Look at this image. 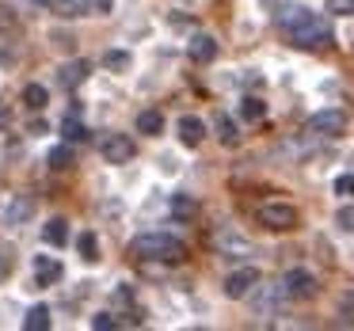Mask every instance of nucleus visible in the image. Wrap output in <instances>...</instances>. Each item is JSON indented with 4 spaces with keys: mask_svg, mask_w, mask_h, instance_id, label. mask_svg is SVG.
<instances>
[{
    "mask_svg": "<svg viewBox=\"0 0 354 331\" xmlns=\"http://www.w3.org/2000/svg\"><path fill=\"white\" fill-rule=\"evenodd\" d=\"M240 115H244L248 122H259V118L267 115V107H263V100H255V95H244V100H240Z\"/></svg>",
    "mask_w": 354,
    "mask_h": 331,
    "instance_id": "5701e85b",
    "label": "nucleus"
},
{
    "mask_svg": "<svg viewBox=\"0 0 354 331\" xmlns=\"http://www.w3.org/2000/svg\"><path fill=\"white\" fill-rule=\"evenodd\" d=\"M171 214H176L179 221H191V217H198V202L187 198V194H171Z\"/></svg>",
    "mask_w": 354,
    "mask_h": 331,
    "instance_id": "6ab92c4d",
    "label": "nucleus"
},
{
    "mask_svg": "<svg viewBox=\"0 0 354 331\" xmlns=\"http://www.w3.org/2000/svg\"><path fill=\"white\" fill-rule=\"evenodd\" d=\"M255 285H259V270H255V267H240V270H232V274L225 278V297L240 301V297H248Z\"/></svg>",
    "mask_w": 354,
    "mask_h": 331,
    "instance_id": "423d86ee",
    "label": "nucleus"
},
{
    "mask_svg": "<svg viewBox=\"0 0 354 331\" xmlns=\"http://www.w3.org/2000/svg\"><path fill=\"white\" fill-rule=\"evenodd\" d=\"M24 103H27L31 111H42V107L50 103V92H46L42 84H24Z\"/></svg>",
    "mask_w": 354,
    "mask_h": 331,
    "instance_id": "4be33fe9",
    "label": "nucleus"
},
{
    "mask_svg": "<svg viewBox=\"0 0 354 331\" xmlns=\"http://www.w3.org/2000/svg\"><path fill=\"white\" fill-rule=\"evenodd\" d=\"M324 8L331 16H354V0H324Z\"/></svg>",
    "mask_w": 354,
    "mask_h": 331,
    "instance_id": "a878e982",
    "label": "nucleus"
},
{
    "mask_svg": "<svg viewBox=\"0 0 354 331\" xmlns=\"http://www.w3.org/2000/svg\"><path fill=\"white\" fill-rule=\"evenodd\" d=\"M130 252L149 263H179L187 255V247H183V240L168 236V232H145V236H138L130 244Z\"/></svg>",
    "mask_w": 354,
    "mask_h": 331,
    "instance_id": "f257e3e1",
    "label": "nucleus"
},
{
    "mask_svg": "<svg viewBox=\"0 0 354 331\" xmlns=\"http://www.w3.org/2000/svg\"><path fill=\"white\" fill-rule=\"evenodd\" d=\"M31 4H46V0H31Z\"/></svg>",
    "mask_w": 354,
    "mask_h": 331,
    "instance_id": "473e14b6",
    "label": "nucleus"
},
{
    "mask_svg": "<svg viewBox=\"0 0 354 331\" xmlns=\"http://www.w3.org/2000/svg\"><path fill=\"white\" fill-rule=\"evenodd\" d=\"M282 290H286V297H290V301H313L316 293H320V285H316L313 270H301V267H293L290 274L282 278Z\"/></svg>",
    "mask_w": 354,
    "mask_h": 331,
    "instance_id": "20e7f679",
    "label": "nucleus"
},
{
    "mask_svg": "<svg viewBox=\"0 0 354 331\" xmlns=\"http://www.w3.org/2000/svg\"><path fill=\"white\" fill-rule=\"evenodd\" d=\"M62 138L69 141V145L73 141H88V126L80 122L77 115H69V118H62Z\"/></svg>",
    "mask_w": 354,
    "mask_h": 331,
    "instance_id": "aec40b11",
    "label": "nucleus"
},
{
    "mask_svg": "<svg viewBox=\"0 0 354 331\" xmlns=\"http://www.w3.org/2000/svg\"><path fill=\"white\" fill-rule=\"evenodd\" d=\"M42 240H46L50 247H65L69 244V221H65V217H50V221L42 225Z\"/></svg>",
    "mask_w": 354,
    "mask_h": 331,
    "instance_id": "f8f14e48",
    "label": "nucleus"
},
{
    "mask_svg": "<svg viewBox=\"0 0 354 331\" xmlns=\"http://www.w3.org/2000/svg\"><path fill=\"white\" fill-rule=\"evenodd\" d=\"M77 252H80V259H84V263H100V236H95L92 229L80 232V236H77Z\"/></svg>",
    "mask_w": 354,
    "mask_h": 331,
    "instance_id": "4468645a",
    "label": "nucleus"
},
{
    "mask_svg": "<svg viewBox=\"0 0 354 331\" xmlns=\"http://www.w3.org/2000/svg\"><path fill=\"white\" fill-rule=\"evenodd\" d=\"M176 133H179V141H183L187 149H198L202 138H206V122H202L198 115H183L179 126H176Z\"/></svg>",
    "mask_w": 354,
    "mask_h": 331,
    "instance_id": "1a4fd4ad",
    "label": "nucleus"
},
{
    "mask_svg": "<svg viewBox=\"0 0 354 331\" xmlns=\"http://www.w3.org/2000/svg\"><path fill=\"white\" fill-rule=\"evenodd\" d=\"M100 153L107 164H130L133 156H138V145H133V138H126V133H107Z\"/></svg>",
    "mask_w": 354,
    "mask_h": 331,
    "instance_id": "39448f33",
    "label": "nucleus"
},
{
    "mask_svg": "<svg viewBox=\"0 0 354 331\" xmlns=\"http://www.w3.org/2000/svg\"><path fill=\"white\" fill-rule=\"evenodd\" d=\"M187 54H191L194 65H209L217 57V39L214 35H194V39L187 42Z\"/></svg>",
    "mask_w": 354,
    "mask_h": 331,
    "instance_id": "9d476101",
    "label": "nucleus"
},
{
    "mask_svg": "<svg viewBox=\"0 0 354 331\" xmlns=\"http://www.w3.org/2000/svg\"><path fill=\"white\" fill-rule=\"evenodd\" d=\"M130 65H133L130 50H107V54H103V69L107 73H130Z\"/></svg>",
    "mask_w": 354,
    "mask_h": 331,
    "instance_id": "2eb2a0df",
    "label": "nucleus"
},
{
    "mask_svg": "<svg viewBox=\"0 0 354 331\" xmlns=\"http://www.w3.org/2000/svg\"><path fill=\"white\" fill-rule=\"evenodd\" d=\"M160 130H164V115H160V111H141V115H138V133L156 138Z\"/></svg>",
    "mask_w": 354,
    "mask_h": 331,
    "instance_id": "f3484780",
    "label": "nucleus"
},
{
    "mask_svg": "<svg viewBox=\"0 0 354 331\" xmlns=\"http://www.w3.org/2000/svg\"><path fill=\"white\" fill-rule=\"evenodd\" d=\"M308 130H313V133H324V138H339V133L346 130V115H343V111H335V107L316 111V115L308 118Z\"/></svg>",
    "mask_w": 354,
    "mask_h": 331,
    "instance_id": "0eeeda50",
    "label": "nucleus"
},
{
    "mask_svg": "<svg viewBox=\"0 0 354 331\" xmlns=\"http://www.w3.org/2000/svg\"><path fill=\"white\" fill-rule=\"evenodd\" d=\"M286 35H290V42H293L297 50H324V46H331V27H328V19L313 16V12H308L305 19H297L293 27H286Z\"/></svg>",
    "mask_w": 354,
    "mask_h": 331,
    "instance_id": "f03ea898",
    "label": "nucleus"
},
{
    "mask_svg": "<svg viewBox=\"0 0 354 331\" xmlns=\"http://www.w3.org/2000/svg\"><path fill=\"white\" fill-rule=\"evenodd\" d=\"M54 4H57V16H65V19H73V16H80V12H84L77 0H54Z\"/></svg>",
    "mask_w": 354,
    "mask_h": 331,
    "instance_id": "cd10ccee",
    "label": "nucleus"
},
{
    "mask_svg": "<svg viewBox=\"0 0 354 331\" xmlns=\"http://www.w3.org/2000/svg\"><path fill=\"white\" fill-rule=\"evenodd\" d=\"M217 138H221V145H229V149H236V145H240L236 122H232L229 115H217Z\"/></svg>",
    "mask_w": 354,
    "mask_h": 331,
    "instance_id": "412c9836",
    "label": "nucleus"
},
{
    "mask_svg": "<svg viewBox=\"0 0 354 331\" xmlns=\"http://www.w3.org/2000/svg\"><path fill=\"white\" fill-rule=\"evenodd\" d=\"M255 221H259L263 229H270V232H290V229L301 225V214H297V206H290V202H267V206L255 209Z\"/></svg>",
    "mask_w": 354,
    "mask_h": 331,
    "instance_id": "7ed1b4c3",
    "label": "nucleus"
},
{
    "mask_svg": "<svg viewBox=\"0 0 354 331\" xmlns=\"http://www.w3.org/2000/svg\"><path fill=\"white\" fill-rule=\"evenodd\" d=\"M12 122V107H8V103H4V100H0V130H4V126H8Z\"/></svg>",
    "mask_w": 354,
    "mask_h": 331,
    "instance_id": "7c9ffc66",
    "label": "nucleus"
},
{
    "mask_svg": "<svg viewBox=\"0 0 354 331\" xmlns=\"http://www.w3.org/2000/svg\"><path fill=\"white\" fill-rule=\"evenodd\" d=\"M4 278H8V259L0 255V282H4Z\"/></svg>",
    "mask_w": 354,
    "mask_h": 331,
    "instance_id": "2f4dec72",
    "label": "nucleus"
},
{
    "mask_svg": "<svg viewBox=\"0 0 354 331\" xmlns=\"http://www.w3.org/2000/svg\"><path fill=\"white\" fill-rule=\"evenodd\" d=\"M111 297H115V305H122V308H133V290H130V285H118V290L111 293Z\"/></svg>",
    "mask_w": 354,
    "mask_h": 331,
    "instance_id": "c756f323",
    "label": "nucleus"
},
{
    "mask_svg": "<svg viewBox=\"0 0 354 331\" xmlns=\"http://www.w3.org/2000/svg\"><path fill=\"white\" fill-rule=\"evenodd\" d=\"M335 225L343 232H354V202H346V206H339V214H335Z\"/></svg>",
    "mask_w": 354,
    "mask_h": 331,
    "instance_id": "b1692460",
    "label": "nucleus"
},
{
    "mask_svg": "<svg viewBox=\"0 0 354 331\" xmlns=\"http://www.w3.org/2000/svg\"><path fill=\"white\" fill-rule=\"evenodd\" d=\"M46 328H50V308H46V305L27 308V316H24V331H46Z\"/></svg>",
    "mask_w": 354,
    "mask_h": 331,
    "instance_id": "a211bd4d",
    "label": "nucleus"
},
{
    "mask_svg": "<svg viewBox=\"0 0 354 331\" xmlns=\"http://www.w3.org/2000/svg\"><path fill=\"white\" fill-rule=\"evenodd\" d=\"M335 194H343V198H354V176H351V171L335 179Z\"/></svg>",
    "mask_w": 354,
    "mask_h": 331,
    "instance_id": "c85d7f7f",
    "label": "nucleus"
},
{
    "mask_svg": "<svg viewBox=\"0 0 354 331\" xmlns=\"http://www.w3.org/2000/svg\"><path fill=\"white\" fill-rule=\"evenodd\" d=\"M92 328H95V331H115V328H118V316H115V312H95V316H92Z\"/></svg>",
    "mask_w": 354,
    "mask_h": 331,
    "instance_id": "393cba45",
    "label": "nucleus"
},
{
    "mask_svg": "<svg viewBox=\"0 0 354 331\" xmlns=\"http://www.w3.org/2000/svg\"><path fill=\"white\" fill-rule=\"evenodd\" d=\"M46 164H50V168H54V171H65V168H73V164H77V156H73L69 141H65V145H54V149H50Z\"/></svg>",
    "mask_w": 354,
    "mask_h": 331,
    "instance_id": "dca6fc26",
    "label": "nucleus"
},
{
    "mask_svg": "<svg viewBox=\"0 0 354 331\" xmlns=\"http://www.w3.org/2000/svg\"><path fill=\"white\" fill-rule=\"evenodd\" d=\"M31 217H35V198L31 194H16L12 206H8V225H24V221H31Z\"/></svg>",
    "mask_w": 354,
    "mask_h": 331,
    "instance_id": "ddd939ff",
    "label": "nucleus"
},
{
    "mask_svg": "<svg viewBox=\"0 0 354 331\" xmlns=\"http://www.w3.org/2000/svg\"><path fill=\"white\" fill-rule=\"evenodd\" d=\"M111 4H115V0H80V8H84V12H92V16H107V12H111Z\"/></svg>",
    "mask_w": 354,
    "mask_h": 331,
    "instance_id": "bb28decb",
    "label": "nucleus"
},
{
    "mask_svg": "<svg viewBox=\"0 0 354 331\" xmlns=\"http://www.w3.org/2000/svg\"><path fill=\"white\" fill-rule=\"evenodd\" d=\"M62 259H57V255H35V285H42V290H46V285H57L62 282Z\"/></svg>",
    "mask_w": 354,
    "mask_h": 331,
    "instance_id": "6e6552de",
    "label": "nucleus"
},
{
    "mask_svg": "<svg viewBox=\"0 0 354 331\" xmlns=\"http://www.w3.org/2000/svg\"><path fill=\"white\" fill-rule=\"evenodd\" d=\"M88 73H92V65H88V62H69V65H62V69H57V84L73 92L80 80H88Z\"/></svg>",
    "mask_w": 354,
    "mask_h": 331,
    "instance_id": "9b49d317",
    "label": "nucleus"
}]
</instances>
